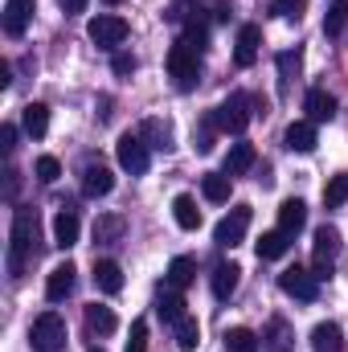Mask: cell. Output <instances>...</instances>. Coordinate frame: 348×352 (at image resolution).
I'll use <instances>...</instances> for the list:
<instances>
[{"instance_id":"cell-1","label":"cell","mask_w":348,"mask_h":352,"mask_svg":"<svg viewBox=\"0 0 348 352\" xmlns=\"http://www.w3.org/2000/svg\"><path fill=\"white\" fill-rule=\"evenodd\" d=\"M33 258H37V209L33 205H17L12 234H8V274L25 278Z\"/></svg>"},{"instance_id":"cell-2","label":"cell","mask_w":348,"mask_h":352,"mask_svg":"<svg viewBox=\"0 0 348 352\" xmlns=\"http://www.w3.org/2000/svg\"><path fill=\"white\" fill-rule=\"evenodd\" d=\"M254 98L246 94V90H234L221 107H213V115H209V123L217 127V131H226V135H242L246 127H250V119H254Z\"/></svg>"},{"instance_id":"cell-3","label":"cell","mask_w":348,"mask_h":352,"mask_svg":"<svg viewBox=\"0 0 348 352\" xmlns=\"http://www.w3.org/2000/svg\"><path fill=\"white\" fill-rule=\"evenodd\" d=\"M168 74H173L176 90H193L201 82V54L184 37H176L173 45H168Z\"/></svg>"},{"instance_id":"cell-4","label":"cell","mask_w":348,"mask_h":352,"mask_svg":"<svg viewBox=\"0 0 348 352\" xmlns=\"http://www.w3.org/2000/svg\"><path fill=\"white\" fill-rule=\"evenodd\" d=\"M29 344L37 352H62L66 349V320L58 311H41L29 328Z\"/></svg>"},{"instance_id":"cell-5","label":"cell","mask_w":348,"mask_h":352,"mask_svg":"<svg viewBox=\"0 0 348 352\" xmlns=\"http://www.w3.org/2000/svg\"><path fill=\"white\" fill-rule=\"evenodd\" d=\"M152 144L140 135V131H123L119 135V144H115V156H119V168L131 176H144L148 173V164H152V152H148Z\"/></svg>"},{"instance_id":"cell-6","label":"cell","mask_w":348,"mask_h":352,"mask_svg":"<svg viewBox=\"0 0 348 352\" xmlns=\"http://www.w3.org/2000/svg\"><path fill=\"white\" fill-rule=\"evenodd\" d=\"M279 287H283V295H291L299 303H316V295H320V278L307 266H287L279 274Z\"/></svg>"},{"instance_id":"cell-7","label":"cell","mask_w":348,"mask_h":352,"mask_svg":"<svg viewBox=\"0 0 348 352\" xmlns=\"http://www.w3.org/2000/svg\"><path fill=\"white\" fill-rule=\"evenodd\" d=\"M250 205H234L221 221H217V230H213V242L217 246H226V250H234L242 238H246V230H250Z\"/></svg>"},{"instance_id":"cell-8","label":"cell","mask_w":348,"mask_h":352,"mask_svg":"<svg viewBox=\"0 0 348 352\" xmlns=\"http://www.w3.org/2000/svg\"><path fill=\"white\" fill-rule=\"evenodd\" d=\"M87 33H90V41H94V45L115 50V45H123V41H127V21H123V16H111V12H98V16L87 25Z\"/></svg>"},{"instance_id":"cell-9","label":"cell","mask_w":348,"mask_h":352,"mask_svg":"<svg viewBox=\"0 0 348 352\" xmlns=\"http://www.w3.org/2000/svg\"><path fill=\"white\" fill-rule=\"evenodd\" d=\"M340 254V230L336 226H320L316 230V278H328L332 263Z\"/></svg>"},{"instance_id":"cell-10","label":"cell","mask_w":348,"mask_h":352,"mask_svg":"<svg viewBox=\"0 0 348 352\" xmlns=\"http://www.w3.org/2000/svg\"><path fill=\"white\" fill-rule=\"evenodd\" d=\"M78 234H83V221H78V209H74V205H62V209L54 213V246H62V250H70V246L78 242Z\"/></svg>"},{"instance_id":"cell-11","label":"cell","mask_w":348,"mask_h":352,"mask_svg":"<svg viewBox=\"0 0 348 352\" xmlns=\"http://www.w3.org/2000/svg\"><path fill=\"white\" fill-rule=\"evenodd\" d=\"M259 50H262V29L259 25H242L238 29V41H234V62L242 70H250L259 62Z\"/></svg>"},{"instance_id":"cell-12","label":"cell","mask_w":348,"mask_h":352,"mask_svg":"<svg viewBox=\"0 0 348 352\" xmlns=\"http://www.w3.org/2000/svg\"><path fill=\"white\" fill-rule=\"evenodd\" d=\"M37 0H4V33L8 37H25L29 21H33Z\"/></svg>"},{"instance_id":"cell-13","label":"cell","mask_w":348,"mask_h":352,"mask_svg":"<svg viewBox=\"0 0 348 352\" xmlns=\"http://www.w3.org/2000/svg\"><path fill=\"white\" fill-rule=\"evenodd\" d=\"M74 283H78V270H74V263H62L50 270V278H45V299L50 303H62L70 291H74Z\"/></svg>"},{"instance_id":"cell-14","label":"cell","mask_w":348,"mask_h":352,"mask_svg":"<svg viewBox=\"0 0 348 352\" xmlns=\"http://www.w3.org/2000/svg\"><path fill=\"white\" fill-rule=\"evenodd\" d=\"M303 111H307L312 123H332V119H336V98H332L324 87H312L307 98H303Z\"/></svg>"},{"instance_id":"cell-15","label":"cell","mask_w":348,"mask_h":352,"mask_svg":"<svg viewBox=\"0 0 348 352\" xmlns=\"http://www.w3.org/2000/svg\"><path fill=\"white\" fill-rule=\"evenodd\" d=\"M283 144H287L291 152H299V156L316 152V123H312V119H299V123H291V127L283 131Z\"/></svg>"},{"instance_id":"cell-16","label":"cell","mask_w":348,"mask_h":352,"mask_svg":"<svg viewBox=\"0 0 348 352\" xmlns=\"http://www.w3.org/2000/svg\"><path fill=\"white\" fill-rule=\"evenodd\" d=\"M90 278H94V287H98L102 295H119V291H123V266L115 263V258H98Z\"/></svg>"},{"instance_id":"cell-17","label":"cell","mask_w":348,"mask_h":352,"mask_svg":"<svg viewBox=\"0 0 348 352\" xmlns=\"http://www.w3.org/2000/svg\"><path fill=\"white\" fill-rule=\"evenodd\" d=\"M303 226H307V205H303L299 197H287V201L279 205V230L295 238V234H299Z\"/></svg>"},{"instance_id":"cell-18","label":"cell","mask_w":348,"mask_h":352,"mask_svg":"<svg viewBox=\"0 0 348 352\" xmlns=\"http://www.w3.org/2000/svg\"><path fill=\"white\" fill-rule=\"evenodd\" d=\"M291 340H295L291 324H287L283 316H270V324H266V332H262V349L266 352H291Z\"/></svg>"},{"instance_id":"cell-19","label":"cell","mask_w":348,"mask_h":352,"mask_svg":"<svg viewBox=\"0 0 348 352\" xmlns=\"http://www.w3.org/2000/svg\"><path fill=\"white\" fill-rule=\"evenodd\" d=\"M111 188H115V173L107 164H87L83 168V192L87 197H107Z\"/></svg>"},{"instance_id":"cell-20","label":"cell","mask_w":348,"mask_h":352,"mask_svg":"<svg viewBox=\"0 0 348 352\" xmlns=\"http://www.w3.org/2000/svg\"><path fill=\"white\" fill-rule=\"evenodd\" d=\"M238 278H242V266L238 263H217L213 266V278H209L213 283V295L217 299H230L238 291Z\"/></svg>"},{"instance_id":"cell-21","label":"cell","mask_w":348,"mask_h":352,"mask_svg":"<svg viewBox=\"0 0 348 352\" xmlns=\"http://www.w3.org/2000/svg\"><path fill=\"white\" fill-rule=\"evenodd\" d=\"M254 164H259L254 144H234V148H230V156H226V176H246Z\"/></svg>"},{"instance_id":"cell-22","label":"cell","mask_w":348,"mask_h":352,"mask_svg":"<svg viewBox=\"0 0 348 352\" xmlns=\"http://www.w3.org/2000/svg\"><path fill=\"white\" fill-rule=\"evenodd\" d=\"M123 230H127V221L119 213H102L94 221V242L98 246H115V242H123Z\"/></svg>"},{"instance_id":"cell-23","label":"cell","mask_w":348,"mask_h":352,"mask_svg":"<svg viewBox=\"0 0 348 352\" xmlns=\"http://www.w3.org/2000/svg\"><path fill=\"white\" fill-rule=\"evenodd\" d=\"M254 250H259L262 263H270V258H283V254L291 250V234H283V230H270V234H262L259 242H254Z\"/></svg>"},{"instance_id":"cell-24","label":"cell","mask_w":348,"mask_h":352,"mask_svg":"<svg viewBox=\"0 0 348 352\" xmlns=\"http://www.w3.org/2000/svg\"><path fill=\"white\" fill-rule=\"evenodd\" d=\"M230 188H234V176H226V173H205L201 176V192H205V201H213V205L230 201Z\"/></svg>"},{"instance_id":"cell-25","label":"cell","mask_w":348,"mask_h":352,"mask_svg":"<svg viewBox=\"0 0 348 352\" xmlns=\"http://www.w3.org/2000/svg\"><path fill=\"white\" fill-rule=\"evenodd\" d=\"M173 217H176L180 230H201V209H197V201H193L188 192L173 197Z\"/></svg>"},{"instance_id":"cell-26","label":"cell","mask_w":348,"mask_h":352,"mask_svg":"<svg viewBox=\"0 0 348 352\" xmlns=\"http://www.w3.org/2000/svg\"><path fill=\"white\" fill-rule=\"evenodd\" d=\"M21 123H25V131H29L33 140H41V135L50 131V107H45V102H29V107L21 111Z\"/></svg>"},{"instance_id":"cell-27","label":"cell","mask_w":348,"mask_h":352,"mask_svg":"<svg viewBox=\"0 0 348 352\" xmlns=\"http://www.w3.org/2000/svg\"><path fill=\"white\" fill-rule=\"evenodd\" d=\"M312 349L316 352H340L345 349V332L336 324H316L312 328Z\"/></svg>"},{"instance_id":"cell-28","label":"cell","mask_w":348,"mask_h":352,"mask_svg":"<svg viewBox=\"0 0 348 352\" xmlns=\"http://www.w3.org/2000/svg\"><path fill=\"white\" fill-rule=\"evenodd\" d=\"M87 328L94 332V336H111V332L119 328V320H115V311H111V307L90 303V307H87Z\"/></svg>"},{"instance_id":"cell-29","label":"cell","mask_w":348,"mask_h":352,"mask_svg":"<svg viewBox=\"0 0 348 352\" xmlns=\"http://www.w3.org/2000/svg\"><path fill=\"white\" fill-rule=\"evenodd\" d=\"M193 278H197V263H193V258H184V254H180V258L168 263V287H173V291H188V287H193Z\"/></svg>"},{"instance_id":"cell-30","label":"cell","mask_w":348,"mask_h":352,"mask_svg":"<svg viewBox=\"0 0 348 352\" xmlns=\"http://www.w3.org/2000/svg\"><path fill=\"white\" fill-rule=\"evenodd\" d=\"M173 332H176V349H180V352H193L197 344H201V324H197V316L176 320Z\"/></svg>"},{"instance_id":"cell-31","label":"cell","mask_w":348,"mask_h":352,"mask_svg":"<svg viewBox=\"0 0 348 352\" xmlns=\"http://www.w3.org/2000/svg\"><path fill=\"white\" fill-rule=\"evenodd\" d=\"M345 25H348V0H332L328 12H324V33H328V37H340Z\"/></svg>"},{"instance_id":"cell-32","label":"cell","mask_w":348,"mask_h":352,"mask_svg":"<svg viewBox=\"0 0 348 352\" xmlns=\"http://www.w3.org/2000/svg\"><path fill=\"white\" fill-rule=\"evenodd\" d=\"M156 311L164 316V324H176V320H184V316H188V311H184V299H180V291H173V287L160 295V307H156Z\"/></svg>"},{"instance_id":"cell-33","label":"cell","mask_w":348,"mask_h":352,"mask_svg":"<svg viewBox=\"0 0 348 352\" xmlns=\"http://www.w3.org/2000/svg\"><path fill=\"white\" fill-rule=\"evenodd\" d=\"M226 352H259V336L250 328H230L226 332Z\"/></svg>"},{"instance_id":"cell-34","label":"cell","mask_w":348,"mask_h":352,"mask_svg":"<svg viewBox=\"0 0 348 352\" xmlns=\"http://www.w3.org/2000/svg\"><path fill=\"white\" fill-rule=\"evenodd\" d=\"M345 201H348V173H336L324 184V205H328V209H340Z\"/></svg>"},{"instance_id":"cell-35","label":"cell","mask_w":348,"mask_h":352,"mask_svg":"<svg viewBox=\"0 0 348 352\" xmlns=\"http://www.w3.org/2000/svg\"><path fill=\"white\" fill-rule=\"evenodd\" d=\"M140 135H144V140H152V148H173V127H168V123H160V119H148V123L140 127Z\"/></svg>"},{"instance_id":"cell-36","label":"cell","mask_w":348,"mask_h":352,"mask_svg":"<svg viewBox=\"0 0 348 352\" xmlns=\"http://www.w3.org/2000/svg\"><path fill=\"white\" fill-rule=\"evenodd\" d=\"M184 41L197 50V54H205V45H209V29H205V21H188V29H184Z\"/></svg>"},{"instance_id":"cell-37","label":"cell","mask_w":348,"mask_h":352,"mask_svg":"<svg viewBox=\"0 0 348 352\" xmlns=\"http://www.w3.org/2000/svg\"><path fill=\"white\" fill-rule=\"evenodd\" d=\"M303 8H307V0H270V12L283 16V21H299Z\"/></svg>"},{"instance_id":"cell-38","label":"cell","mask_w":348,"mask_h":352,"mask_svg":"<svg viewBox=\"0 0 348 352\" xmlns=\"http://www.w3.org/2000/svg\"><path fill=\"white\" fill-rule=\"evenodd\" d=\"M295 70H299V50H295V54H291V50L279 54V87H287V82L295 78Z\"/></svg>"},{"instance_id":"cell-39","label":"cell","mask_w":348,"mask_h":352,"mask_svg":"<svg viewBox=\"0 0 348 352\" xmlns=\"http://www.w3.org/2000/svg\"><path fill=\"white\" fill-rule=\"evenodd\" d=\"M33 173H37V180H41V184H54V180L62 176V164H58L54 156H41V160L33 164Z\"/></svg>"},{"instance_id":"cell-40","label":"cell","mask_w":348,"mask_h":352,"mask_svg":"<svg viewBox=\"0 0 348 352\" xmlns=\"http://www.w3.org/2000/svg\"><path fill=\"white\" fill-rule=\"evenodd\" d=\"M127 352H148V324L135 320L131 324V340H127Z\"/></svg>"},{"instance_id":"cell-41","label":"cell","mask_w":348,"mask_h":352,"mask_svg":"<svg viewBox=\"0 0 348 352\" xmlns=\"http://www.w3.org/2000/svg\"><path fill=\"white\" fill-rule=\"evenodd\" d=\"M135 66H140V62H135L131 54H115V62H111L115 74H135Z\"/></svg>"},{"instance_id":"cell-42","label":"cell","mask_w":348,"mask_h":352,"mask_svg":"<svg viewBox=\"0 0 348 352\" xmlns=\"http://www.w3.org/2000/svg\"><path fill=\"white\" fill-rule=\"evenodd\" d=\"M12 148H17V127H12V123H4V127H0V152H4V156H12Z\"/></svg>"},{"instance_id":"cell-43","label":"cell","mask_w":348,"mask_h":352,"mask_svg":"<svg viewBox=\"0 0 348 352\" xmlns=\"http://www.w3.org/2000/svg\"><path fill=\"white\" fill-rule=\"evenodd\" d=\"M17 188H21V173H17V168H8V173H4V197L12 201V197H17Z\"/></svg>"},{"instance_id":"cell-44","label":"cell","mask_w":348,"mask_h":352,"mask_svg":"<svg viewBox=\"0 0 348 352\" xmlns=\"http://www.w3.org/2000/svg\"><path fill=\"white\" fill-rule=\"evenodd\" d=\"M58 4H62L66 12H83V8H87V0H58Z\"/></svg>"},{"instance_id":"cell-45","label":"cell","mask_w":348,"mask_h":352,"mask_svg":"<svg viewBox=\"0 0 348 352\" xmlns=\"http://www.w3.org/2000/svg\"><path fill=\"white\" fill-rule=\"evenodd\" d=\"M107 4H123V0H107Z\"/></svg>"},{"instance_id":"cell-46","label":"cell","mask_w":348,"mask_h":352,"mask_svg":"<svg viewBox=\"0 0 348 352\" xmlns=\"http://www.w3.org/2000/svg\"><path fill=\"white\" fill-rule=\"evenodd\" d=\"M90 352H102V349H90Z\"/></svg>"}]
</instances>
